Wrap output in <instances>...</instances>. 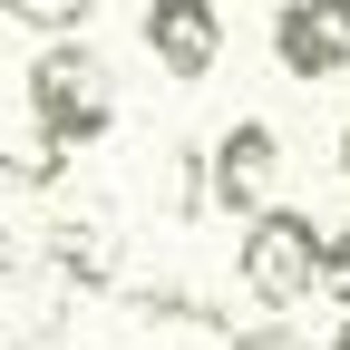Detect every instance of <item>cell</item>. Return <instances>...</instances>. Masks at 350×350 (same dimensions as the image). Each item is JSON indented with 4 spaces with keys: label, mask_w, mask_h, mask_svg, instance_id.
Returning <instances> with one entry per match:
<instances>
[{
    "label": "cell",
    "mask_w": 350,
    "mask_h": 350,
    "mask_svg": "<svg viewBox=\"0 0 350 350\" xmlns=\"http://www.w3.org/2000/svg\"><path fill=\"white\" fill-rule=\"evenodd\" d=\"M224 350H312V340H301L292 321H253V331H234Z\"/></svg>",
    "instance_id": "9"
},
{
    "label": "cell",
    "mask_w": 350,
    "mask_h": 350,
    "mask_svg": "<svg viewBox=\"0 0 350 350\" xmlns=\"http://www.w3.org/2000/svg\"><path fill=\"white\" fill-rule=\"evenodd\" d=\"M273 59L301 88H331L350 68V0H282L273 10Z\"/></svg>",
    "instance_id": "5"
},
{
    "label": "cell",
    "mask_w": 350,
    "mask_h": 350,
    "mask_svg": "<svg viewBox=\"0 0 350 350\" xmlns=\"http://www.w3.org/2000/svg\"><path fill=\"white\" fill-rule=\"evenodd\" d=\"M340 175H350V126H340Z\"/></svg>",
    "instance_id": "12"
},
{
    "label": "cell",
    "mask_w": 350,
    "mask_h": 350,
    "mask_svg": "<svg viewBox=\"0 0 350 350\" xmlns=\"http://www.w3.org/2000/svg\"><path fill=\"white\" fill-rule=\"evenodd\" d=\"M68 156H78V146L59 137L49 117H20V137H10V185H20V195H49L59 175H68Z\"/></svg>",
    "instance_id": "7"
},
{
    "label": "cell",
    "mask_w": 350,
    "mask_h": 350,
    "mask_svg": "<svg viewBox=\"0 0 350 350\" xmlns=\"http://www.w3.org/2000/svg\"><path fill=\"white\" fill-rule=\"evenodd\" d=\"M331 350H350V312H340V331H331Z\"/></svg>",
    "instance_id": "11"
},
{
    "label": "cell",
    "mask_w": 350,
    "mask_h": 350,
    "mask_svg": "<svg viewBox=\"0 0 350 350\" xmlns=\"http://www.w3.org/2000/svg\"><path fill=\"white\" fill-rule=\"evenodd\" d=\"M204 185H214V214L253 224V214L273 204V185H282V137H273L262 117H234L224 137L204 146Z\"/></svg>",
    "instance_id": "3"
},
{
    "label": "cell",
    "mask_w": 350,
    "mask_h": 350,
    "mask_svg": "<svg viewBox=\"0 0 350 350\" xmlns=\"http://www.w3.org/2000/svg\"><path fill=\"white\" fill-rule=\"evenodd\" d=\"M29 117H49L68 146H98L107 126H117V68L88 49V39H49V49L29 59Z\"/></svg>",
    "instance_id": "2"
},
{
    "label": "cell",
    "mask_w": 350,
    "mask_h": 350,
    "mask_svg": "<svg viewBox=\"0 0 350 350\" xmlns=\"http://www.w3.org/2000/svg\"><path fill=\"white\" fill-rule=\"evenodd\" d=\"M331 301L350 312V224H331Z\"/></svg>",
    "instance_id": "10"
},
{
    "label": "cell",
    "mask_w": 350,
    "mask_h": 350,
    "mask_svg": "<svg viewBox=\"0 0 350 350\" xmlns=\"http://www.w3.org/2000/svg\"><path fill=\"white\" fill-rule=\"evenodd\" d=\"M0 10H10L20 29H39V39H68V29H88L98 0H0Z\"/></svg>",
    "instance_id": "8"
},
{
    "label": "cell",
    "mask_w": 350,
    "mask_h": 350,
    "mask_svg": "<svg viewBox=\"0 0 350 350\" xmlns=\"http://www.w3.org/2000/svg\"><path fill=\"white\" fill-rule=\"evenodd\" d=\"M137 39H146V59L175 88H195V78H214V59H224V10H214V0H146Z\"/></svg>",
    "instance_id": "4"
},
{
    "label": "cell",
    "mask_w": 350,
    "mask_h": 350,
    "mask_svg": "<svg viewBox=\"0 0 350 350\" xmlns=\"http://www.w3.org/2000/svg\"><path fill=\"white\" fill-rule=\"evenodd\" d=\"M234 282L262 301V312H292V301L331 292V224L301 204H262L243 243H234Z\"/></svg>",
    "instance_id": "1"
},
{
    "label": "cell",
    "mask_w": 350,
    "mask_h": 350,
    "mask_svg": "<svg viewBox=\"0 0 350 350\" xmlns=\"http://www.w3.org/2000/svg\"><path fill=\"white\" fill-rule=\"evenodd\" d=\"M39 262H49L68 292H107V282H117V214H107V204H68V214H49Z\"/></svg>",
    "instance_id": "6"
}]
</instances>
